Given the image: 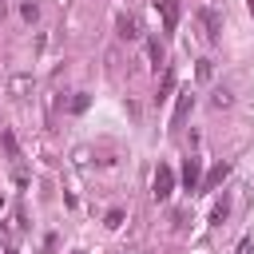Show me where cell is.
I'll return each instance as SVG.
<instances>
[{
  "label": "cell",
  "mask_w": 254,
  "mask_h": 254,
  "mask_svg": "<svg viewBox=\"0 0 254 254\" xmlns=\"http://www.w3.org/2000/svg\"><path fill=\"white\" fill-rule=\"evenodd\" d=\"M194 20L202 24V36H206L210 44H214V40L222 36V16H218L214 8H198V12H194Z\"/></svg>",
  "instance_id": "obj_1"
},
{
  "label": "cell",
  "mask_w": 254,
  "mask_h": 254,
  "mask_svg": "<svg viewBox=\"0 0 254 254\" xmlns=\"http://www.w3.org/2000/svg\"><path fill=\"white\" fill-rule=\"evenodd\" d=\"M171 187H175V171H171L167 163H159V171H155V183H151V194H155V202L171 198Z\"/></svg>",
  "instance_id": "obj_2"
},
{
  "label": "cell",
  "mask_w": 254,
  "mask_h": 254,
  "mask_svg": "<svg viewBox=\"0 0 254 254\" xmlns=\"http://www.w3.org/2000/svg\"><path fill=\"white\" fill-rule=\"evenodd\" d=\"M115 32H119V40H139L143 32H139V20L131 16V12H119L115 16Z\"/></svg>",
  "instance_id": "obj_3"
},
{
  "label": "cell",
  "mask_w": 254,
  "mask_h": 254,
  "mask_svg": "<svg viewBox=\"0 0 254 254\" xmlns=\"http://www.w3.org/2000/svg\"><path fill=\"white\" fill-rule=\"evenodd\" d=\"M190 107H194V91H190V87H183V91H179V99H175V111H171V123L179 127V123H183V119L190 115Z\"/></svg>",
  "instance_id": "obj_4"
},
{
  "label": "cell",
  "mask_w": 254,
  "mask_h": 254,
  "mask_svg": "<svg viewBox=\"0 0 254 254\" xmlns=\"http://www.w3.org/2000/svg\"><path fill=\"white\" fill-rule=\"evenodd\" d=\"M198 175H202V159L187 155V163H183V183H187V190H198Z\"/></svg>",
  "instance_id": "obj_5"
},
{
  "label": "cell",
  "mask_w": 254,
  "mask_h": 254,
  "mask_svg": "<svg viewBox=\"0 0 254 254\" xmlns=\"http://www.w3.org/2000/svg\"><path fill=\"white\" fill-rule=\"evenodd\" d=\"M32 87H36V79H32V75H12V79H8V91H12L16 99L32 95Z\"/></svg>",
  "instance_id": "obj_6"
},
{
  "label": "cell",
  "mask_w": 254,
  "mask_h": 254,
  "mask_svg": "<svg viewBox=\"0 0 254 254\" xmlns=\"http://www.w3.org/2000/svg\"><path fill=\"white\" fill-rule=\"evenodd\" d=\"M163 28H167V32L179 28V4H175V0H163Z\"/></svg>",
  "instance_id": "obj_7"
},
{
  "label": "cell",
  "mask_w": 254,
  "mask_h": 254,
  "mask_svg": "<svg viewBox=\"0 0 254 254\" xmlns=\"http://www.w3.org/2000/svg\"><path fill=\"white\" fill-rule=\"evenodd\" d=\"M226 175H230V163H218V167H214V171L206 175V183H202V190H210V187H218V183H222Z\"/></svg>",
  "instance_id": "obj_8"
},
{
  "label": "cell",
  "mask_w": 254,
  "mask_h": 254,
  "mask_svg": "<svg viewBox=\"0 0 254 254\" xmlns=\"http://www.w3.org/2000/svg\"><path fill=\"white\" fill-rule=\"evenodd\" d=\"M230 103H234V95H230L226 87H214V91H210V107L222 111V107H230Z\"/></svg>",
  "instance_id": "obj_9"
},
{
  "label": "cell",
  "mask_w": 254,
  "mask_h": 254,
  "mask_svg": "<svg viewBox=\"0 0 254 254\" xmlns=\"http://www.w3.org/2000/svg\"><path fill=\"white\" fill-rule=\"evenodd\" d=\"M147 60H151V67H163V44L159 40H147Z\"/></svg>",
  "instance_id": "obj_10"
},
{
  "label": "cell",
  "mask_w": 254,
  "mask_h": 254,
  "mask_svg": "<svg viewBox=\"0 0 254 254\" xmlns=\"http://www.w3.org/2000/svg\"><path fill=\"white\" fill-rule=\"evenodd\" d=\"M226 214H230V202L222 198V202L214 206V214H210V222H214V226H222V222H226Z\"/></svg>",
  "instance_id": "obj_11"
},
{
  "label": "cell",
  "mask_w": 254,
  "mask_h": 254,
  "mask_svg": "<svg viewBox=\"0 0 254 254\" xmlns=\"http://www.w3.org/2000/svg\"><path fill=\"white\" fill-rule=\"evenodd\" d=\"M20 16H24L28 24H32V20L40 16V4H32V0H24V4H20Z\"/></svg>",
  "instance_id": "obj_12"
},
{
  "label": "cell",
  "mask_w": 254,
  "mask_h": 254,
  "mask_svg": "<svg viewBox=\"0 0 254 254\" xmlns=\"http://www.w3.org/2000/svg\"><path fill=\"white\" fill-rule=\"evenodd\" d=\"M171 87H175V75H171V71H167V75H163V87H159V95H155V103H163V99H167V91H171Z\"/></svg>",
  "instance_id": "obj_13"
},
{
  "label": "cell",
  "mask_w": 254,
  "mask_h": 254,
  "mask_svg": "<svg viewBox=\"0 0 254 254\" xmlns=\"http://www.w3.org/2000/svg\"><path fill=\"white\" fill-rule=\"evenodd\" d=\"M87 103H91V99H87V91H75V99H71V111H87Z\"/></svg>",
  "instance_id": "obj_14"
},
{
  "label": "cell",
  "mask_w": 254,
  "mask_h": 254,
  "mask_svg": "<svg viewBox=\"0 0 254 254\" xmlns=\"http://www.w3.org/2000/svg\"><path fill=\"white\" fill-rule=\"evenodd\" d=\"M194 71H198V79H210V60H198V67H194Z\"/></svg>",
  "instance_id": "obj_15"
},
{
  "label": "cell",
  "mask_w": 254,
  "mask_h": 254,
  "mask_svg": "<svg viewBox=\"0 0 254 254\" xmlns=\"http://www.w3.org/2000/svg\"><path fill=\"white\" fill-rule=\"evenodd\" d=\"M119 222H123V210H111V214H107V226H111V230H115V226H119Z\"/></svg>",
  "instance_id": "obj_16"
},
{
  "label": "cell",
  "mask_w": 254,
  "mask_h": 254,
  "mask_svg": "<svg viewBox=\"0 0 254 254\" xmlns=\"http://www.w3.org/2000/svg\"><path fill=\"white\" fill-rule=\"evenodd\" d=\"M238 254H254V238H242L238 242Z\"/></svg>",
  "instance_id": "obj_17"
},
{
  "label": "cell",
  "mask_w": 254,
  "mask_h": 254,
  "mask_svg": "<svg viewBox=\"0 0 254 254\" xmlns=\"http://www.w3.org/2000/svg\"><path fill=\"white\" fill-rule=\"evenodd\" d=\"M4 12H8V4H4V0H0V20H4Z\"/></svg>",
  "instance_id": "obj_18"
},
{
  "label": "cell",
  "mask_w": 254,
  "mask_h": 254,
  "mask_svg": "<svg viewBox=\"0 0 254 254\" xmlns=\"http://www.w3.org/2000/svg\"><path fill=\"white\" fill-rule=\"evenodd\" d=\"M8 254H16V250H8Z\"/></svg>",
  "instance_id": "obj_19"
}]
</instances>
